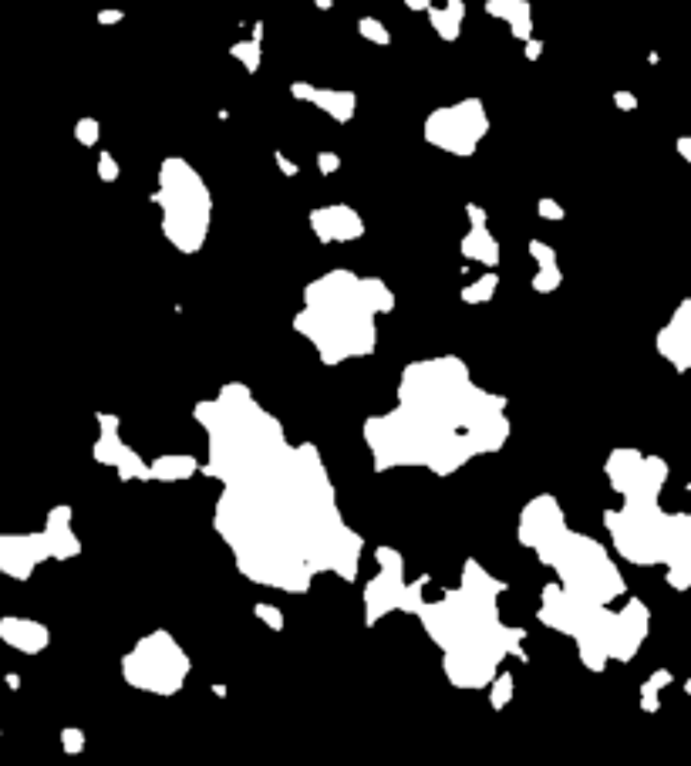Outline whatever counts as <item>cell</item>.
Masks as SVG:
<instances>
[{"mask_svg": "<svg viewBox=\"0 0 691 766\" xmlns=\"http://www.w3.org/2000/svg\"><path fill=\"white\" fill-rule=\"evenodd\" d=\"M661 355H668L678 368L688 365V304H681L671 328L661 331Z\"/></svg>", "mask_w": 691, "mask_h": 766, "instance_id": "9", "label": "cell"}, {"mask_svg": "<svg viewBox=\"0 0 691 766\" xmlns=\"http://www.w3.org/2000/svg\"><path fill=\"white\" fill-rule=\"evenodd\" d=\"M432 4H435V0H405V7H408V11H415V14L429 11Z\"/></svg>", "mask_w": 691, "mask_h": 766, "instance_id": "23", "label": "cell"}, {"mask_svg": "<svg viewBox=\"0 0 691 766\" xmlns=\"http://www.w3.org/2000/svg\"><path fill=\"white\" fill-rule=\"evenodd\" d=\"M530 257L536 260L533 287L536 291H553V287L560 284V267H557V254H553V247H547L543 240H530Z\"/></svg>", "mask_w": 691, "mask_h": 766, "instance_id": "10", "label": "cell"}, {"mask_svg": "<svg viewBox=\"0 0 691 766\" xmlns=\"http://www.w3.org/2000/svg\"><path fill=\"white\" fill-rule=\"evenodd\" d=\"M614 102H617V108H621V112H631V108H638V95H631V92H614Z\"/></svg>", "mask_w": 691, "mask_h": 766, "instance_id": "20", "label": "cell"}, {"mask_svg": "<svg viewBox=\"0 0 691 766\" xmlns=\"http://www.w3.org/2000/svg\"><path fill=\"white\" fill-rule=\"evenodd\" d=\"M536 213H540L543 220H563V206H560L557 200H550V196L536 200Z\"/></svg>", "mask_w": 691, "mask_h": 766, "instance_id": "17", "label": "cell"}, {"mask_svg": "<svg viewBox=\"0 0 691 766\" xmlns=\"http://www.w3.org/2000/svg\"><path fill=\"white\" fill-rule=\"evenodd\" d=\"M486 14L509 24V34L516 41L533 38V4L530 0H486Z\"/></svg>", "mask_w": 691, "mask_h": 766, "instance_id": "7", "label": "cell"}, {"mask_svg": "<svg viewBox=\"0 0 691 766\" xmlns=\"http://www.w3.org/2000/svg\"><path fill=\"white\" fill-rule=\"evenodd\" d=\"M392 308V294L381 281H361L348 270H331L307 287V308L297 328L314 341L324 362L368 355L375 345V314Z\"/></svg>", "mask_w": 691, "mask_h": 766, "instance_id": "1", "label": "cell"}, {"mask_svg": "<svg viewBox=\"0 0 691 766\" xmlns=\"http://www.w3.org/2000/svg\"><path fill=\"white\" fill-rule=\"evenodd\" d=\"M98 179H102V183H115L118 179V162L112 152H102V156H98Z\"/></svg>", "mask_w": 691, "mask_h": 766, "instance_id": "16", "label": "cell"}, {"mask_svg": "<svg viewBox=\"0 0 691 766\" xmlns=\"http://www.w3.org/2000/svg\"><path fill=\"white\" fill-rule=\"evenodd\" d=\"M274 159H277V169H280L284 176H300V166H297V162H290L280 149L274 152Z\"/></svg>", "mask_w": 691, "mask_h": 766, "instance_id": "19", "label": "cell"}, {"mask_svg": "<svg viewBox=\"0 0 691 766\" xmlns=\"http://www.w3.org/2000/svg\"><path fill=\"white\" fill-rule=\"evenodd\" d=\"M496 281H499L496 274H486L479 284L466 287V294H462V297H466L469 304H472V301H489V297H493V291H496Z\"/></svg>", "mask_w": 691, "mask_h": 766, "instance_id": "15", "label": "cell"}, {"mask_svg": "<svg viewBox=\"0 0 691 766\" xmlns=\"http://www.w3.org/2000/svg\"><path fill=\"white\" fill-rule=\"evenodd\" d=\"M230 54L236 61L243 65V71L247 75H257L260 71V65H263V24H257L253 27V34L250 38H243V41H236L233 48H230Z\"/></svg>", "mask_w": 691, "mask_h": 766, "instance_id": "11", "label": "cell"}, {"mask_svg": "<svg viewBox=\"0 0 691 766\" xmlns=\"http://www.w3.org/2000/svg\"><path fill=\"white\" fill-rule=\"evenodd\" d=\"M469 213V233L462 237V254L476 264H486V267H496L499 264V240L489 233V220H486V210L476 203L466 206Z\"/></svg>", "mask_w": 691, "mask_h": 766, "instance_id": "6", "label": "cell"}, {"mask_svg": "<svg viewBox=\"0 0 691 766\" xmlns=\"http://www.w3.org/2000/svg\"><path fill=\"white\" fill-rule=\"evenodd\" d=\"M489 135V115L483 98H462L456 105H442L425 115L422 139L449 156L469 159Z\"/></svg>", "mask_w": 691, "mask_h": 766, "instance_id": "3", "label": "cell"}, {"mask_svg": "<svg viewBox=\"0 0 691 766\" xmlns=\"http://www.w3.org/2000/svg\"><path fill=\"white\" fill-rule=\"evenodd\" d=\"M290 95H294L297 102L321 108L327 119L334 122H351L354 112H358V95L344 92V88H321V85H307V81H294Z\"/></svg>", "mask_w": 691, "mask_h": 766, "instance_id": "5", "label": "cell"}, {"mask_svg": "<svg viewBox=\"0 0 691 766\" xmlns=\"http://www.w3.org/2000/svg\"><path fill=\"white\" fill-rule=\"evenodd\" d=\"M425 14H429L432 31L439 34L442 41H459L462 21H466V4H462V0H442V4H432Z\"/></svg>", "mask_w": 691, "mask_h": 766, "instance_id": "8", "label": "cell"}, {"mask_svg": "<svg viewBox=\"0 0 691 766\" xmlns=\"http://www.w3.org/2000/svg\"><path fill=\"white\" fill-rule=\"evenodd\" d=\"M311 230L321 243H351L365 233V220L348 203H331L311 210Z\"/></svg>", "mask_w": 691, "mask_h": 766, "instance_id": "4", "label": "cell"}, {"mask_svg": "<svg viewBox=\"0 0 691 766\" xmlns=\"http://www.w3.org/2000/svg\"><path fill=\"white\" fill-rule=\"evenodd\" d=\"M678 152H681V159H691V139L688 135H681L678 139Z\"/></svg>", "mask_w": 691, "mask_h": 766, "instance_id": "24", "label": "cell"}, {"mask_svg": "<svg viewBox=\"0 0 691 766\" xmlns=\"http://www.w3.org/2000/svg\"><path fill=\"white\" fill-rule=\"evenodd\" d=\"M152 206H159L162 233L176 250L196 254L209 237L213 223V193L206 179L186 159L169 156L159 166V186L152 189Z\"/></svg>", "mask_w": 691, "mask_h": 766, "instance_id": "2", "label": "cell"}, {"mask_svg": "<svg viewBox=\"0 0 691 766\" xmlns=\"http://www.w3.org/2000/svg\"><path fill=\"white\" fill-rule=\"evenodd\" d=\"M358 34L365 41H371V44H381V48H385V44H392V31H388V27L378 21V17H361V21H358Z\"/></svg>", "mask_w": 691, "mask_h": 766, "instance_id": "12", "label": "cell"}, {"mask_svg": "<svg viewBox=\"0 0 691 766\" xmlns=\"http://www.w3.org/2000/svg\"><path fill=\"white\" fill-rule=\"evenodd\" d=\"M193 459L189 456H179V459H162V463L156 466V476H186V473H193Z\"/></svg>", "mask_w": 691, "mask_h": 766, "instance_id": "14", "label": "cell"}, {"mask_svg": "<svg viewBox=\"0 0 691 766\" xmlns=\"http://www.w3.org/2000/svg\"><path fill=\"white\" fill-rule=\"evenodd\" d=\"M314 162H317V169H321V176H331V173H338V169H341V156H338V152H321V156H317Z\"/></svg>", "mask_w": 691, "mask_h": 766, "instance_id": "18", "label": "cell"}, {"mask_svg": "<svg viewBox=\"0 0 691 766\" xmlns=\"http://www.w3.org/2000/svg\"><path fill=\"white\" fill-rule=\"evenodd\" d=\"M314 4H317V11H331L334 0H314Z\"/></svg>", "mask_w": 691, "mask_h": 766, "instance_id": "25", "label": "cell"}, {"mask_svg": "<svg viewBox=\"0 0 691 766\" xmlns=\"http://www.w3.org/2000/svg\"><path fill=\"white\" fill-rule=\"evenodd\" d=\"M125 17V11H98V24H105V27H112V24H118Z\"/></svg>", "mask_w": 691, "mask_h": 766, "instance_id": "22", "label": "cell"}, {"mask_svg": "<svg viewBox=\"0 0 691 766\" xmlns=\"http://www.w3.org/2000/svg\"><path fill=\"white\" fill-rule=\"evenodd\" d=\"M75 139H78V146H85V149L98 146V139H102V122L92 119V115L78 119V122H75Z\"/></svg>", "mask_w": 691, "mask_h": 766, "instance_id": "13", "label": "cell"}, {"mask_svg": "<svg viewBox=\"0 0 691 766\" xmlns=\"http://www.w3.org/2000/svg\"><path fill=\"white\" fill-rule=\"evenodd\" d=\"M523 54H526V58H530V61H536V58H540V54H543V41L540 38H530V41H523Z\"/></svg>", "mask_w": 691, "mask_h": 766, "instance_id": "21", "label": "cell"}]
</instances>
